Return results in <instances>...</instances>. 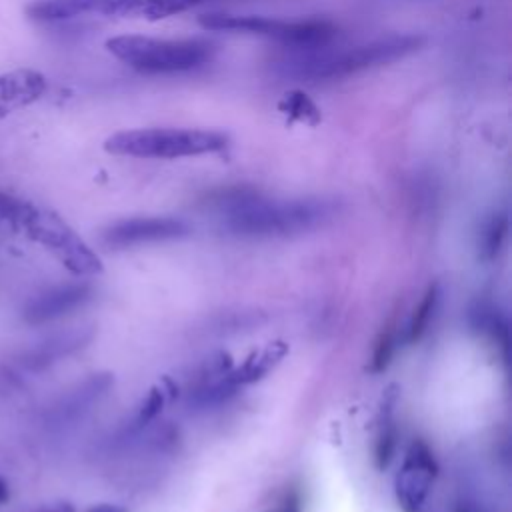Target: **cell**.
I'll list each match as a JSON object with an SVG mask.
<instances>
[{
    "instance_id": "17",
    "label": "cell",
    "mask_w": 512,
    "mask_h": 512,
    "mask_svg": "<svg viewBox=\"0 0 512 512\" xmlns=\"http://www.w3.org/2000/svg\"><path fill=\"white\" fill-rule=\"evenodd\" d=\"M394 404H396V394H386L384 404L380 408L378 416V426H376V442H374V460L378 470L388 468V464L394 458L396 446H398V428L394 420Z\"/></svg>"
},
{
    "instance_id": "21",
    "label": "cell",
    "mask_w": 512,
    "mask_h": 512,
    "mask_svg": "<svg viewBox=\"0 0 512 512\" xmlns=\"http://www.w3.org/2000/svg\"><path fill=\"white\" fill-rule=\"evenodd\" d=\"M396 344H398V334H396V328L392 324H388L376 344H374V350H372V360H370V372L372 374H380L388 368L394 352H396Z\"/></svg>"
},
{
    "instance_id": "11",
    "label": "cell",
    "mask_w": 512,
    "mask_h": 512,
    "mask_svg": "<svg viewBox=\"0 0 512 512\" xmlns=\"http://www.w3.org/2000/svg\"><path fill=\"white\" fill-rule=\"evenodd\" d=\"M46 92V78L30 68L0 74V118L36 102Z\"/></svg>"
},
{
    "instance_id": "6",
    "label": "cell",
    "mask_w": 512,
    "mask_h": 512,
    "mask_svg": "<svg viewBox=\"0 0 512 512\" xmlns=\"http://www.w3.org/2000/svg\"><path fill=\"white\" fill-rule=\"evenodd\" d=\"M198 22L208 30H232V32H246V34L274 38L298 50H320L328 46L338 34V28L332 22L316 20V18L288 22V20H276L266 16H254V14L210 12V14H202Z\"/></svg>"
},
{
    "instance_id": "14",
    "label": "cell",
    "mask_w": 512,
    "mask_h": 512,
    "mask_svg": "<svg viewBox=\"0 0 512 512\" xmlns=\"http://www.w3.org/2000/svg\"><path fill=\"white\" fill-rule=\"evenodd\" d=\"M286 354H288V344L286 342H282V340L270 342L260 352H252L238 368H232L228 372V378L238 388L254 384V382L262 380L264 376H268L284 360Z\"/></svg>"
},
{
    "instance_id": "8",
    "label": "cell",
    "mask_w": 512,
    "mask_h": 512,
    "mask_svg": "<svg viewBox=\"0 0 512 512\" xmlns=\"http://www.w3.org/2000/svg\"><path fill=\"white\" fill-rule=\"evenodd\" d=\"M190 228L186 222L168 216H150V218H128L110 224L102 230V242L108 248L122 250L150 242H164L188 236Z\"/></svg>"
},
{
    "instance_id": "1",
    "label": "cell",
    "mask_w": 512,
    "mask_h": 512,
    "mask_svg": "<svg viewBox=\"0 0 512 512\" xmlns=\"http://www.w3.org/2000/svg\"><path fill=\"white\" fill-rule=\"evenodd\" d=\"M230 234L242 238H284L314 230L334 216V202L324 198L268 200L252 188H226L210 196Z\"/></svg>"
},
{
    "instance_id": "15",
    "label": "cell",
    "mask_w": 512,
    "mask_h": 512,
    "mask_svg": "<svg viewBox=\"0 0 512 512\" xmlns=\"http://www.w3.org/2000/svg\"><path fill=\"white\" fill-rule=\"evenodd\" d=\"M108 0H32L26 6L28 18L36 22H62L88 12H102Z\"/></svg>"
},
{
    "instance_id": "20",
    "label": "cell",
    "mask_w": 512,
    "mask_h": 512,
    "mask_svg": "<svg viewBox=\"0 0 512 512\" xmlns=\"http://www.w3.org/2000/svg\"><path fill=\"white\" fill-rule=\"evenodd\" d=\"M278 108L280 112H284L290 120H296V122H304V124H318L320 122V110L318 106L300 90H292V92H286L282 96V100L278 102Z\"/></svg>"
},
{
    "instance_id": "9",
    "label": "cell",
    "mask_w": 512,
    "mask_h": 512,
    "mask_svg": "<svg viewBox=\"0 0 512 512\" xmlns=\"http://www.w3.org/2000/svg\"><path fill=\"white\" fill-rule=\"evenodd\" d=\"M90 298H92V286L86 282L60 284L28 300V304L24 306L22 318L26 324H32V326L46 324L82 308L84 304L90 302Z\"/></svg>"
},
{
    "instance_id": "5",
    "label": "cell",
    "mask_w": 512,
    "mask_h": 512,
    "mask_svg": "<svg viewBox=\"0 0 512 512\" xmlns=\"http://www.w3.org/2000/svg\"><path fill=\"white\" fill-rule=\"evenodd\" d=\"M14 226L52 252L72 274L94 276L102 272L98 254L56 212L22 200Z\"/></svg>"
},
{
    "instance_id": "24",
    "label": "cell",
    "mask_w": 512,
    "mask_h": 512,
    "mask_svg": "<svg viewBox=\"0 0 512 512\" xmlns=\"http://www.w3.org/2000/svg\"><path fill=\"white\" fill-rule=\"evenodd\" d=\"M454 512H482L476 502H470V500H458L456 506H454Z\"/></svg>"
},
{
    "instance_id": "10",
    "label": "cell",
    "mask_w": 512,
    "mask_h": 512,
    "mask_svg": "<svg viewBox=\"0 0 512 512\" xmlns=\"http://www.w3.org/2000/svg\"><path fill=\"white\" fill-rule=\"evenodd\" d=\"M114 376L110 372H98L74 386L64 394L50 410V424L56 428H66L82 420L112 388Z\"/></svg>"
},
{
    "instance_id": "4",
    "label": "cell",
    "mask_w": 512,
    "mask_h": 512,
    "mask_svg": "<svg viewBox=\"0 0 512 512\" xmlns=\"http://www.w3.org/2000/svg\"><path fill=\"white\" fill-rule=\"evenodd\" d=\"M106 48L124 64L146 74L186 72L202 66L212 44L206 40H160L148 36H116L106 42Z\"/></svg>"
},
{
    "instance_id": "12",
    "label": "cell",
    "mask_w": 512,
    "mask_h": 512,
    "mask_svg": "<svg viewBox=\"0 0 512 512\" xmlns=\"http://www.w3.org/2000/svg\"><path fill=\"white\" fill-rule=\"evenodd\" d=\"M94 332L92 328H72V330H62L58 334L48 336L44 342H38V346L30 348L24 356V364L32 370H42L60 358H66L74 354L76 350L84 348L92 340Z\"/></svg>"
},
{
    "instance_id": "23",
    "label": "cell",
    "mask_w": 512,
    "mask_h": 512,
    "mask_svg": "<svg viewBox=\"0 0 512 512\" xmlns=\"http://www.w3.org/2000/svg\"><path fill=\"white\" fill-rule=\"evenodd\" d=\"M34 512H74V506L70 502H56V504H48V506H42Z\"/></svg>"
},
{
    "instance_id": "2",
    "label": "cell",
    "mask_w": 512,
    "mask_h": 512,
    "mask_svg": "<svg viewBox=\"0 0 512 512\" xmlns=\"http://www.w3.org/2000/svg\"><path fill=\"white\" fill-rule=\"evenodd\" d=\"M420 44V36H388L346 50H312V54L294 62L292 72L310 82L346 78L362 70L394 62L418 50Z\"/></svg>"
},
{
    "instance_id": "13",
    "label": "cell",
    "mask_w": 512,
    "mask_h": 512,
    "mask_svg": "<svg viewBox=\"0 0 512 512\" xmlns=\"http://www.w3.org/2000/svg\"><path fill=\"white\" fill-rule=\"evenodd\" d=\"M204 0H108L102 8L106 16H122V18H166L178 12H184Z\"/></svg>"
},
{
    "instance_id": "18",
    "label": "cell",
    "mask_w": 512,
    "mask_h": 512,
    "mask_svg": "<svg viewBox=\"0 0 512 512\" xmlns=\"http://www.w3.org/2000/svg\"><path fill=\"white\" fill-rule=\"evenodd\" d=\"M508 238V216L506 212H494L480 228L478 256L484 262H494Z\"/></svg>"
},
{
    "instance_id": "25",
    "label": "cell",
    "mask_w": 512,
    "mask_h": 512,
    "mask_svg": "<svg viewBox=\"0 0 512 512\" xmlns=\"http://www.w3.org/2000/svg\"><path fill=\"white\" fill-rule=\"evenodd\" d=\"M88 512H126V510L116 506V504H96Z\"/></svg>"
},
{
    "instance_id": "3",
    "label": "cell",
    "mask_w": 512,
    "mask_h": 512,
    "mask_svg": "<svg viewBox=\"0 0 512 512\" xmlns=\"http://www.w3.org/2000/svg\"><path fill=\"white\" fill-rule=\"evenodd\" d=\"M226 144L228 138L214 130L140 128L112 134L104 142V150L134 158H182L218 152L226 148Z\"/></svg>"
},
{
    "instance_id": "22",
    "label": "cell",
    "mask_w": 512,
    "mask_h": 512,
    "mask_svg": "<svg viewBox=\"0 0 512 512\" xmlns=\"http://www.w3.org/2000/svg\"><path fill=\"white\" fill-rule=\"evenodd\" d=\"M276 512H302V494L296 486H290L282 498Z\"/></svg>"
},
{
    "instance_id": "16",
    "label": "cell",
    "mask_w": 512,
    "mask_h": 512,
    "mask_svg": "<svg viewBox=\"0 0 512 512\" xmlns=\"http://www.w3.org/2000/svg\"><path fill=\"white\" fill-rule=\"evenodd\" d=\"M470 326L474 332L488 336L502 352L504 362L510 358V330L504 314L488 302H478L470 308Z\"/></svg>"
},
{
    "instance_id": "7",
    "label": "cell",
    "mask_w": 512,
    "mask_h": 512,
    "mask_svg": "<svg viewBox=\"0 0 512 512\" xmlns=\"http://www.w3.org/2000/svg\"><path fill=\"white\" fill-rule=\"evenodd\" d=\"M438 474V464L426 442L414 440L394 478L396 500L404 512H422Z\"/></svg>"
},
{
    "instance_id": "19",
    "label": "cell",
    "mask_w": 512,
    "mask_h": 512,
    "mask_svg": "<svg viewBox=\"0 0 512 512\" xmlns=\"http://www.w3.org/2000/svg\"><path fill=\"white\" fill-rule=\"evenodd\" d=\"M438 300H440V288L434 282V284H430L426 288V292L422 294L418 306L414 308V314L410 318L408 332H406L408 342H418L426 334V330H428V326H430V322L434 318V312L438 308Z\"/></svg>"
},
{
    "instance_id": "26",
    "label": "cell",
    "mask_w": 512,
    "mask_h": 512,
    "mask_svg": "<svg viewBox=\"0 0 512 512\" xmlns=\"http://www.w3.org/2000/svg\"><path fill=\"white\" fill-rule=\"evenodd\" d=\"M8 498H10V488H8V482H6L4 478H0V506H2L4 502H8Z\"/></svg>"
}]
</instances>
